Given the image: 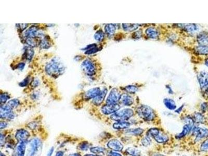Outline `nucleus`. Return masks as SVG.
Listing matches in <instances>:
<instances>
[{
  "label": "nucleus",
  "instance_id": "nucleus-1",
  "mask_svg": "<svg viewBox=\"0 0 208 156\" xmlns=\"http://www.w3.org/2000/svg\"><path fill=\"white\" fill-rule=\"evenodd\" d=\"M46 74L52 77H58L64 74L65 67L60 58H53L48 62L45 67Z\"/></svg>",
  "mask_w": 208,
  "mask_h": 156
},
{
  "label": "nucleus",
  "instance_id": "nucleus-2",
  "mask_svg": "<svg viewBox=\"0 0 208 156\" xmlns=\"http://www.w3.org/2000/svg\"><path fill=\"white\" fill-rule=\"evenodd\" d=\"M27 156H39L42 150V143L39 138H33L27 145Z\"/></svg>",
  "mask_w": 208,
  "mask_h": 156
},
{
  "label": "nucleus",
  "instance_id": "nucleus-3",
  "mask_svg": "<svg viewBox=\"0 0 208 156\" xmlns=\"http://www.w3.org/2000/svg\"><path fill=\"white\" fill-rule=\"evenodd\" d=\"M136 112L140 118L147 121H152L155 118V112H154V110L148 106L144 105L139 106L137 108Z\"/></svg>",
  "mask_w": 208,
  "mask_h": 156
},
{
  "label": "nucleus",
  "instance_id": "nucleus-4",
  "mask_svg": "<svg viewBox=\"0 0 208 156\" xmlns=\"http://www.w3.org/2000/svg\"><path fill=\"white\" fill-rule=\"evenodd\" d=\"M134 116L133 110L130 108L118 110L111 116V119L116 121H127Z\"/></svg>",
  "mask_w": 208,
  "mask_h": 156
},
{
  "label": "nucleus",
  "instance_id": "nucleus-5",
  "mask_svg": "<svg viewBox=\"0 0 208 156\" xmlns=\"http://www.w3.org/2000/svg\"><path fill=\"white\" fill-rule=\"evenodd\" d=\"M81 69L84 74L92 77L95 74L96 72V65L91 59H85L81 64Z\"/></svg>",
  "mask_w": 208,
  "mask_h": 156
},
{
  "label": "nucleus",
  "instance_id": "nucleus-6",
  "mask_svg": "<svg viewBox=\"0 0 208 156\" xmlns=\"http://www.w3.org/2000/svg\"><path fill=\"white\" fill-rule=\"evenodd\" d=\"M120 92H119L118 89L117 88H114L111 90L106 99V104L108 105H114L117 104L118 102L120 101L121 96Z\"/></svg>",
  "mask_w": 208,
  "mask_h": 156
},
{
  "label": "nucleus",
  "instance_id": "nucleus-7",
  "mask_svg": "<svg viewBox=\"0 0 208 156\" xmlns=\"http://www.w3.org/2000/svg\"><path fill=\"white\" fill-rule=\"evenodd\" d=\"M23 36L25 38H38L44 37V33L35 26L30 27L23 33Z\"/></svg>",
  "mask_w": 208,
  "mask_h": 156
},
{
  "label": "nucleus",
  "instance_id": "nucleus-8",
  "mask_svg": "<svg viewBox=\"0 0 208 156\" xmlns=\"http://www.w3.org/2000/svg\"><path fill=\"white\" fill-rule=\"evenodd\" d=\"M192 134L196 137V140H200L208 138V129L203 127L195 126L192 131Z\"/></svg>",
  "mask_w": 208,
  "mask_h": 156
},
{
  "label": "nucleus",
  "instance_id": "nucleus-9",
  "mask_svg": "<svg viewBox=\"0 0 208 156\" xmlns=\"http://www.w3.org/2000/svg\"><path fill=\"white\" fill-rule=\"evenodd\" d=\"M15 115L12 112V109L7 105H1L0 109V117L1 119H13Z\"/></svg>",
  "mask_w": 208,
  "mask_h": 156
},
{
  "label": "nucleus",
  "instance_id": "nucleus-10",
  "mask_svg": "<svg viewBox=\"0 0 208 156\" xmlns=\"http://www.w3.org/2000/svg\"><path fill=\"white\" fill-rule=\"evenodd\" d=\"M120 108V106L119 105L118 103L114 104V105L106 104L102 107L101 111L104 115H112L115 113L116 112L118 111Z\"/></svg>",
  "mask_w": 208,
  "mask_h": 156
},
{
  "label": "nucleus",
  "instance_id": "nucleus-11",
  "mask_svg": "<svg viewBox=\"0 0 208 156\" xmlns=\"http://www.w3.org/2000/svg\"><path fill=\"white\" fill-rule=\"evenodd\" d=\"M198 80L202 91L208 86V72L202 71L198 74Z\"/></svg>",
  "mask_w": 208,
  "mask_h": 156
},
{
  "label": "nucleus",
  "instance_id": "nucleus-12",
  "mask_svg": "<svg viewBox=\"0 0 208 156\" xmlns=\"http://www.w3.org/2000/svg\"><path fill=\"white\" fill-rule=\"evenodd\" d=\"M27 145L26 142H18L14 150L12 156H25Z\"/></svg>",
  "mask_w": 208,
  "mask_h": 156
},
{
  "label": "nucleus",
  "instance_id": "nucleus-13",
  "mask_svg": "<svg viewBox=\"0 0 208 156\" xmlns=\"http://www.w3.org/2000/svg\"><path fill=\"white\" fill-rule=\"evenodd\" d=\"M102 89L100 87H97L92 88L90 89L89 90L87 91L85 93H84V99H86L87 100L91 99H95V97H97L99 95V94L102 92Z\"/></svg>",
  "mask_w": 208,
  "mask_h": 156
},
{
  "label": "nucleus",
  "instance_id": "nucleus-14",
  "mask_svg": "<svg viewBox=\"0 0 208 156\" xmlns=\"http://www.w3.org/2000/svg\"><path fill=\"white\" fill-rule=\"evenodd\" d=\"M107 147L109 149L116 151H122L123 149V145L121 142L117 139H112L107 143Z\"/></svg>",
  "mask_w": 208,
  "mask_h": 156
},
{
  "label": "nucleus",
  "instance_id": "nucleus-15",
  "mask_svg": "<svg viewBox=\"0 0 208 156\" xmlns=\"http://www.w3.org/2000/svg\"><path fill=\"white\" fill-rule=\"evenodd\" d=\"M30 137V133L25 129L18 130L15 134V138L18 142H27Z\"/></svg>",
  "mask_w": 208,
  "mask_h": 156
},
{
  "label": "nucleus",
  "instance_id": "nucleus-16",
  "mask_svg": "<svg viewBox=\"0 0 208 156\" xmlns=\"http://www.w3.org/2000/svg\"><path fill=\"white\" fill-rule=\"evenodd\" d=\"M197 40L199 45L208 47V32H202L199 33L197 36Z\"/></svg>",
  "mask_w": 208,
  "mask_h": 156
},
{
  "label": "nucleus",
  "instance_id": "nucleus-17",
  "mask_svg": "<svg viewBox=\"0 0 208 156\" xmlns=\"http://www.w3.org/2000/svg\"><path fill=\"white\" fill-rule=\"evenodd\" d=\"M121 103L126 106H130L134 103V99L128 94H123L121 96Z\"/></svg>",
  "mask_w": 208,
  "mask_h": 156
},
{
  "label": "nucleus",
  "instance_id": "nucleus-18",
  "mask_svg": "<svg viewBox=\"0 0 208 156\" xmlns=\"http://www.w3.org/2000/svg\"><path fill=\"white\" fill-rule=\"evenodd\" d=\"M107 93V89L106 87L102 88V92L99 95L93 99V103L96 106H99L102 103L105 98L106 97V94Z\"/></svg>",
  "mask_w": 208,
  "mask_h": 156
},
{
  "label": "nucleus",
  "instance_id": "nucleus-19",
  "mask_svg": "<svg viewBox=\"0 0 208 156\" xmlns=\"http://www.w3.org/2000/svg\"><path fill=\"white\" fill-rule=\"evenodd\" d=\"M193 127H194V125L185 124L184 125L182 132L178 134H177L175 137L177 139L183 138L184 137H185L187 134H188L189 132H192V129L193 128Z\"/></svg>",
  "mask_w": 208,
  "mask_h": 156
},
{
  "label": "nucleus",
  "instance_id": "nucleus-20",
  "mask_svg": "<svg viewBox=\"0 0 208 156\" xmlns=\"http://www.w3.org/2000/svg\"><path fill=\"white\" fill-rule=\"evenodd\" d=\"M131 126V123L127 121H116L112 125L113 128L116 130L127 129Z\"/></svg>",
  "mask_w": 208,
  "mask_h": 156
},
{
  "label": "nucleus",
  "instance_id": "nucleus-21",
  "mask_svg": "<svg viewBox=\"0 0 208 156\" xmlns=\"http://www.w3.org/2000/svg\"><path fill=\"white\" fill-rule=\"evenodd\" d=\"M145 33L147 36L151 39H156L159 36V31L154 27H149L145 30Z\"/></svg>",
  "mask_w": 208,
  "mask_h": 156
},
{
  "label": "nucleus",
  "instance_id": "nucleus-22",
  "mask_svg": "<svg viewBox=\"0 0 208 156\" xmlns=\"http://www.w3.org/2000/svg\"><path fill=\"white\" fill-rule=\"evenodd\" d=\"M116 28L114 24H107L105 27V32L108 38H110L114 36Z\"/></svg>",
  "mask_w": 208,
  "mask_h": 156
},
{
  "label": "nucleus",
  "instance_id": "nucleus-23",
  "mask_svg": "<svg viewBox=\"0 0 208 156\" xmlns=\"http://www.w3.org/2000/svg\"><path fill=\"white\" fill-rule=\"evenodd\" d=\"M193 118L195 123H197V124H203L206 122V117L201 112H195L193 114Z\"/></svg>",
  "mask_w": 208,
  "mask_h": 156
},
{
  "label": "nucleus",
  "instance_id": "nucleus-24",
  "mask_svg": "<svg viewBox=\"0 0 208 156\" xmlns=\"http://www.w3.org/2000/svg\"><path fill=\"white\" fill-rule=\"evenodd\" d=\"M48 36H45L39 42L40 48L42 49H48L52 46L51 42Z\"/></svg>",
  "mask_w": 208,
  "mask_h": 156
},
{
  "label": "nucleus",
  "instance_id": "nucleus-25",
  "mask_svg": "<svg viewBox=\"0 0 208 156\" xmlns=\"http://www.w3.org/2000/svg\"><path fill=\"white\" fill-rule=\"evenodd\" d=\"M125 132L127 134L131 135H133V136H139L143 133L144 130L143 129L140 128H139L127 129L126 130Z\"/></svg>",
  "mask_w": 208,
  "mask_h": 156
},
{
  "label": "nucleus",
  "instance_id": "nucleus-26",
  "mask_svg": "<svg viewBox=\"0 0 208 156\" xmlns=\"http://www.w3.org/2000/svg\"><path fill=\"white\" fill-rule=\"evenodd\" d=\"M35 54V51L30 46H26L25 48V57L27 61H31Z\"/></svg>",
  "mask_w": 208,
  "mask_h": 156
},
{
  "label": "nucleus",
  "instance_id": "nucleus-27",
  "mask_svg": "<svg viewBox=\"0 0 208 156\" xmlns=\"http://www.w3.org/2000/svg\"><path fill=\"white\" fill-rule=\"evenodd\" d=\"M154 139L157 143L164 144L168 141V137L167 134L160 132L157 136L154 137Z\"/></svg>",
  "mask_w": 208,
  "mask_h": 156
},
{
  "label": "nucleus",
  "instance_id": "nucleus-28",
  "mask_svg": "<svg viewBox=\"0 0 208 156\" xmlns=\"http://www.w3.org/2000/svg\"><path fill=\"white\" fill-rule=\"evenodd\" d=\"M164 103L165 107L169 110H174L177 108V105L175 104V102L172 99H164Z\"/></svg>",
  "mask_w": 208,
  "mask_h": 156
},
{
  "label": "nucleus",
  "instance_id": "nucleus-29",
  "mask_svg": "<svg viewBox=\"0 0 208 156\" xmlns=\"http://www.w3.org/2000/svg\"><path fill=\"white\" fill-rule=\"evenodd\" d=\"M195 49L196 53H197L198 54L202 55H208V46L198 45L195 48Z\"/></svg>",
  "mask_w": 208,
  "mask_h": 156
},
{
  "label": "nucleus",
  "instance_id": "nucleus-30",
  "mask_svg": "<svg viewBox=\"0 0 208 156\" xmlns=\"http://www.w3.org/2000/svg\"><path fill=\"white\" fill-rule=\"evenodd\" d=\"M139 25L137 24H122V27L125 31L132 32L139 28Z\"/></svg>",
  "mask_w": 208,
  "mask_h": 156
},
{
  "label": "nucleus",
  "instance_id": "nucleus-31",
  "mask_svg": "<svg viewBox=\"0 0 208 156\" xmlns=\"http://www.w3.org/2000/svg\"><path fill=\"white\" fill-rule=\"evenodd\" d=\"M105 33L102 30H98L94 34V38L95 40L98 42H102L105 38Z\"/></svg>",
  "mask_w": 208,
  "mask_h": 156
},
{
  "label": "nucleus",
  "instance_id": "nucleus-32",
  "mask_svg": "<svg viewBox=\"0 0 208 156\" xmlns=\"http://www.w3.org/2000/svg\"><path fill=\"white\" fill-rule=\"evenodd\" d=\"M126 153L127 154H130L132 156H141V153L140 150H139L138 149L135 148H133V147H129L126 150Z\"/></svg>",
  "mask_w": 208,
  "mask_h": 156
},
{
  "label": "nucleus",
  "instance_id": "nucleus-33",
  "mask_svg": "<svg viewBox=\"0 0 208 156\" xmlns=\"http://www.w3.org/2000/svg\"><path fill=\"white\" fill-rule=\"evenodd\" d=\"M90 151L94 154H104L106 152V149L102 147H93L90 148Z\"/></svg>",
  "mask_w": 208,
  "mask_h": 156
},
{
  "label": "nucleus",
  "instance_id": "nucleus-34",
  "mask_svg": "<svg viewBox=\"0 0 208 156\" xmlns=\"http://www.w3.org/2000/svg\"><path fill=\"white\" fill-rule=\"evenodd\" d=\"M183 25L184 26V30L186 32H195L198 29V26L196 24H187V25Z\"/></svg>",
  "mask_w": 208,
  "mask_h": 156
},
{
  "label": "nucleus",
  "instance_id": "nucleus-35",
  "mask_svg": "<svg viewBox=\"0 0 208 156\" xmlns=\"http://www.w3.org/2000/svg\"><path fill=\"white\" fill-rule=\"evenodd\" d=\"M160 133V130L159 129L156 128H152L149 129L147 133V136L150 137H153L157 136Z\"/></svg>",
  "mask_w": 208,
  "mask_h": 156
},
{
  "label": "nucleus",
  "instance_id": "nucleus-36",
  "mask_svg": "<svg viewBox=\"0 0 208 156\" xmlns=\"http://www.w3.org/2000/svg\"><path fill=\"white\" fill-rule=\"evenodd\" d=\"M26 43L28 46L33 48L36 47L38 44V40L35 38H28L26 39Z\"/></svg>",
  "mask_w": 208,
  "mask_h": 156
},
{
  "label": "nucleus",
  "instance_id": "nucleus-37",
  "mask_svg": "<svg viewBox=\"0 0 208 156\" xmlns=\"http://www.w3.org/2000/svg\"><path fill=\"white\" fill-rule=\"evenodd\" d=\"M7 105L13 109L14 108H16L20 105V101L17 99H13L8 101L7 103Z\"/></svg>",
  "mask_w": 208,
  "mask_h": 156
},
{
  "label": "nucleus",
  "instance_id": "nucleus-38",
  "mask_svg": "<svg viewBox=\"0 0 208 156\" xmlns=\"http://www.w3.org/2000/svg\"><path fill=\"white\" fill-rule=\"evenodd\" d=\"M125 90L129 93L134 94L138 91V87L133 85H129L125 87Z\"/></svg>",
  "mask_w": 208,
  "mask_h": 156
},
{
  "label": "nucleus",
  "instance_id": "nucleus-39",
  "mask_svg": "<svg viewBox=\"0 0 208 156\" xmlns=\"http://www.w3.org/2000/svg\"><path fill=\"white\" fill-rule=\"evenodd\" d=\"M141 142H142V144L143 146L145 147L149 146L152 144L151 137L146 135V137H144L142 138Z\"/></svg>",
  "mask_w": 208,
  "mask_h": 156
},
{
  "label": "nucleus",
  "instance_id": "nucleus-40",
  "mask_svg": "<svg viewBox=\"0 0 208 156\" xmlns=\"http://www.w3.org/2000/svg\"><path fill=\"white\" fill-rule=\"evenodd\" d=\"M10 99V96L8 95V94L5 93L1 94L0 102H1V105L2 104H4Z\"/></svg>",
  "mask_w": 208,
  "mask_h": 156
},
{
  "label": "nucleus",
  "instance_id": "nucleus-41",
  "mask_svg": "<svg viewBox=\"0 0 208 156\" xmlns=\"http://www.w3.org/2000/svg\"><path fill=\"white\" fill-rule=\"evenodd\" d=\"M89 148V145L87 141H83L79 145V149L82 151H86Z\"/></svg>",
  "mask_w": 208,
  "mask_h": 156
},
{
  "label": "nucleus",
  "instance_id": "nucleus-42",
  "mask_svg": "<svg viewBox=\"0 0 208 156\" xmlns=\"http://www.w3.org/2000/svg\"><path fill=\"white\" fill-rule=\"evenodd\" d=\"M100 51V48L98 47H95V48H92L91 49H89L85 52V54L91 55L97 53L98 51Z\"/></svg>",
  "mask_w": 208,
  "mask_h": 156
},
{
  "label": "nucleus",
  "instance_id": "nucleus-43",
  "mask_svg": "<svg viewBox=\"0 0 208 156\" xmlns=\"http://www.w3.org/2000/svg\"><path fill=\"white\" fill-rule=\"evenodd\" d=\"M30 79L29 77H27L25 79H23V80L21 81V82L19 83V86H21V87H25L26 86H28L29 82H30Z\"/></svg>",
  "mask_w": 208,
  "mask_h": 156
},
{
  "label": "nucleus",
  "instance_id": "nucleus-44",
  "mask_svg": "<svg viewBox=\"0 0 208 156\" xmlns=\"http://www.w3.org/2000/svg\"><path fill=\"white\" fill-rule=\"evenodd\" d=\"M200 150L202 151H207L208 150V138L205 140L202 143L200 146Z\"/></svg>",
  "mask_w": 208,
  "mask_h": 156
},
{
  "label": "nucleus",
  "instance_id": "nucleus-45",
  "mask_svg": "<svg viewBox=\"0 0 208 156\" xmlns=\"http://www.w3.org/2000/svg\"><path fill=\"white\" fill-rule=\"evenodd\" d=\"M200 110L202 113H205L208 111V103L207 102H203L200 105Z\"/></svg>",
  "mask_w": 208,
  "mask_h": 156
},
{
  "label": "nucleus",
  "instance_id": "nucleus-46",
  "mask_svg": "<svg viewBox=\"0 0 208 156\" xmlns=\"http://www.w3.org/2000/svg\"><path fill=\"white\" fill-rule=\"evenodd\" d=\"M40 84V81L38 78H35L31 82V86L33 88L38 87Z\"/></svg>",
  "mask_w": 208,
  "mask_h": 156
},
{
  "label": "nucleus",
  "instance_id": "nucleus-47",
  "mask_svg": "<svg viewBox=\"0 0 208 156\" xmlns=\"http://www.w3.org/2000/svg\"><path fill=\"white\" fill-rule=\"evenodd\" d=\"M142 36V32L141 31V30H139V31H136L133 33V37L134 39H139Z\"/></svg>",
  "mask_w": 208,
  "mask_h": 156
},
{
  "label": "nucleus",
  "instance_id": "nucleus-48",
  "mask_svg": "<svg viewBox=\"0 0 208 156\" xmlns=\"http://www.w3.org/2000/svg\"><path fill=\"white\" fill-rule=\"evenodd\" d=\"M98 45L95 43H93V44H91L88 45L87 46L85 47V48H83L82 49V50H84V51H87V50H89V49H91L92 48H95V47H97Z\"/></svg>",
  "mask_w": 208,
  "mask_h": 156
},
{
  "label": "nucleus",
  "instance_id": "nucleus-49",
  "mask_svg": "<svg viewBox=\"0 0 208 156\" xmlns=\"http://www.w3.org/2000/svg\"><path fill=\"white\" fill-rule=\"evenodd\" d=\"M108 156H122V155L117 151H111L108 153Z\"/></svg>",
  "mask_w": 208,
  "mask_h": 156
},
{
  "label": "nucleus",
  "instance_id": "nucleus-50",
  "mask_svg": "<svg viewBox=\"0 0 208 156\" xmlns=\"http://www.w3.org/2000/svg\"><path fill=\"white\" fill-rule=\"evenodd\" d=\"M25 64L24 62H20L19 63L17 66L16 68L19 70H23L24 68H25Z\"/></svg>",
  "mask_w": 208,
  "mask_h": 156
},
{
  "label": "nucleus",
  "instance_id": "nucleus-51",
  "mask_svg": "<svg viewBox=\"0 0 208 156\" xmlns=\"http://www.w3.org/2000/svg\"><path fill=\"white\" fill-rule=\"evenodd\" d=\"M19 26V27L20 28V30L22 31H24V30L27 28V27L28 26V24H19L18 25Z\"/></svg>",
  "mask_w": 208,
  "mask_h": 156
},
{
  "label": "nucleus",
  "instance_id": "nucleus-52",
  "mask_svg": "<svg viewBox=\"0 0 208 156\" xmlns=\"http://www.w3.org/2000/svg\"><path fill=\"white\" fill-rule=\"evenodd\" d=\"M7 124L6 122H1V124H0V129H2L5 128L7 127Z\"/></svg>",
  "mask_w": 208,
  "mask_h": 156
},
{
  "label": "nucleus",
  "instance_id": "nucleus-53",
  "mask_svg": "<svg viewBox=\"0 0 208 156\" xmlns=\"http://www.w3.org/2000/svg\"><path fill=\"white\" fill-rule=\"evenodd\" d=\"M31 99H38V97H39L38 93H34L32 94L31 96Z\"/></svg>",
  "mask_w": 208,
  "mask_h": 156
},
{
  "label": "nucleus",
  "instance_id": "nucleus-54",
  "mask_svg": "<svg viewBox=\"0 0 208 156\" xmlns=\"http://www.w3.org/2000/svg\"><path fill=\"white\" fill-rule=\"evenodd\" d=\"M54 148L53 147H52L48 151V154H47V156H52V154H53V152H54Z\"/></svg>",
  "mask_w": 208,
  "mask_h": 156
},
{
  "label": "nucleus",
  "instance_id": "nucleus-55",
  "mask_svg": "<svg viewBox=\"0 0 208 156\" xmlns=\"http://www.w3.org/2000/svg\"><path fill=\"white\" fill-rule=\"evenodd\" d=\"M64 153L63 151H60L56 153L55 156H64Z\"/></svg>",
  "mask_w": 208,
  "mask_h": 156
},
{
  "label": "nucleus",
  "instance_id": "nucleus-56",
  "mask_svg": "<svg viewBox=\"0 0 208 156\" xmlns=\"http://www.w3.org/2000/svg\"><path fill=\"white\" fill-rule=\"evenodd\" d=\"M203 91L204 92V94H205V96H206V99H208V86Z\"/></svg>",
  "mask_w": 208,
  "mask_h": 156
},
{
  "label": "nucleus",
  "instance_id": "nucleus-57",
  "mask_svg": "<svg viewBox=\"0 0 208 156\" xmlns=\"http://www.w3.org/2000/svg\"><path fill=\"white\" fill-rule=\"evenodd\" d=\"M84 156H102L100 155V154H85Z\"/></svg>",
  "mask_w": 208,
  "mask_h": 156
},
{
  "label": "nucleus",
  "instance_id": "nucleus-58",
  "mask_svg": "<svg viewBox=\"0 0 208 156\" xmlns=\"http://www.w3.org/2000/svg\"><path fill=\"white\" fill-rule=\"evenodd\" d=\"M69 156H81V154H78V153H76V154H72L69 155Z\"/></svg>",
  "mask_w": 208,
  "mask_h": 156
},
{
  "label": "nucleus",
  "instance_id": "nucleus-59",
  "mask_svg": "<svg viewBox=\"0 0 208 156\" xmlns=\"http://www.w3.org/2000/svg\"><path fill=\"white\" fill-rule=\"evenodd\" d=\"M167 88H168V92L169 93H170V91H171V94L173 93V91H172V89H171V88L169 86H167Z\"/></svg>",
  "mask_w": 208,
  "mask_h": 156
},
{
  "label": "nucleus",
  "instance_id": "nucleus-60",
  "mask_svg": "<svg viewBox=\"0 0 208 156\" xmlns=\"http://www.w3.org/2000/svg\"><path fill=\"white\" fill-rule=\"evenodd\" d=\"M205 65H206V66H207L208 67V58H207L206 59V61H205Z\"/></svg>",
  "mask_w": 208,
  "mask_h": 156
},
{
  "label": "nucleus",
  "instance_id": "nucleus-61",
  "mask_svg": "<svg viewBox=\"0 0 208 156\" xmlns=\"http://www.w3.org/2000/svg\"><path fill=\"white\" fill-rule=\"evenodd\" d=\"M154 156H164V155H162V154H155V155H154Z\"/></svg>",
  "mask_w": 208,
  "mask_h": 156
},
{
  "label": "nucleus",
  "instance_id": "nucleus-62",
  "mask_svg": "<svg viewBox=\"0 0 208 156\" xmlns=\"http://www.w3.org/2000/svg\"><path fill=\"white\" fill-rule=\"evenodd\" d=\"M0 156H6L5 154H3L2 153H1V154H0Z\"/></svg>",
  "mask_w": 208,
  "mask_h": 156
},
{
  "label": "nucleus",
  "instance_id": "nucleus-63",
  "mask_svg": "<svg viewBox=\"0 0 208 156\" xmlns=\"http://www.w3.org/2000/svg\"><path fill=\"white\" fill-rule=\"evenodd\" d=\"M206 122H208V119H206Z\"/></svg>",
  "mask_w": 208,
  "mask_h": 156
}]
</instances>
